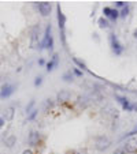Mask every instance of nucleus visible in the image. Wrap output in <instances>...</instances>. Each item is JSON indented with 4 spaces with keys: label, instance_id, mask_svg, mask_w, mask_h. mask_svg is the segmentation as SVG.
<instances>
[{
    "label": "nucleus",
    "instance_id": "nucleus-14",
    "mask_svg": "<svg viewBox=\"0 0 137 154\" xmlns=\"http://www.w3.org/2000/svg\"><path fill=\"white\" fill-rule=\"evenodd\" d=\"M14 116H15V108L14 106H8L6 111H4V117L3 119L6 122H11L14 119Z\"/></svg>",
    "mask_w": 137,
    "mask_h": 154
},
{
    "label": "nucleus",
    "instance_id": "nucleus-23",
    "mask_svg": "<svg viewBox=\"0 0 137 154\" xmlns=\"http://www.w3.org/2000/svg\"><path fill=\"white\" fill-rule=\"evenodd\" d=\"M73 74L77 75V77H82V75H84V72H82L81 70H78V67H74V68H73Z\"/></svg>",
    "mask_w": 137,
    "mask_h": 154
},
{
    "label": "nucleus",
    "instance_id": "nucleus-22",
    "mask_svg": "<svg viewBox=\"0 0 137 154\" xmlns=\"http://www.w3.org/2000/svg\"><path fill=\"white\" fill-rule=\"evenodd\" d=\"M34 104H36V102H34V99H32V101H30V102H29V105H26V108H25V111H26V113H28V115H29V113L33 111V106H34Z\"/></svg>",
    "mask_w": 137,
    "mask_h": 154
},
{
    "label": "nucleus",
    "instance_id": "nucleus-17",
    "mask_svg": "<svg viewBox=\"0 0 137 154\" xmlns=\"http://www.w3.org/2000/svg\"><path fill=\"white\" fill-rule=\"evenodd\" d=\"M73 61H74L75 64L78 66V68H81V70H84V71H89V70H88V66L85 64L82 60H80L78 57H73Z\"/></svg>",
    "mask_w": 137,
    "mask_h": 154
},
{
    "label": "nucleus",
    "instance_id": "nucleus-24",
    "mask_svg": "<svg viewBox=\"0 0 137 154\" xmlns=\"http://www.w3.org/2000/svg\"><path fill=\"white\" fill-rule=\"evenodd\" d=\"M41 83H42V77H37L36 79H34V86L39 87V86H41Z\"/></svg>",
    "mask_w": 137,
    "mask_h": 154
},
{
    "label": "nucleus",
    "instance_id": "nucleus-13",
    "mask_svg": "<svg viewBox=\"0 0 137 154\" xmlns=\"http://www.w3.org/2000/svg\"><path fill=\"white\" fill-rule=\"evenodd\" d=\"M70 97H71V93H70L68 90H60V91H58V94H56V101H59V102H66V101L70 99Z\"/></svg>",
    "mask_w": 137,
    "mask_h": 154
},
{
    "label": "nucleus",
    "instance_id": "nucleus-20",
    "mask_svg": "<svg viewBox=\"0 0 137 154\" xmlns=\"http://www.w3.org/2000/svg\"><path fill=\"white\" fill-rule=\"evenodd\" d=\"M37 115H39V111H37V109H33L32 112L28 115V122H32V120H34Z\"/></svg>",
    "mask_w": 137,
    "mask_h": 154
},
{
    "label": "nucleus",
    "instance_id": "nucleus-10",
    "mask_svg": "<svg viewBox=\"0 0 137 154\" xmlns=\"http://www.w3.org/2000/svg\"><path fill=\"white\" fill-rule=\"evenodd\" d=\"M39 34H40V27L39 26H34L32 29V48H40V44L39 42Z\"/></svg>",
    "mask_w": 137,
    "mask_h": 154
},
{
    "label": "nucleus",
    "instance_id": "nucleus-11",
    "mask_svg": "<svg viewBox=\"0 0 137 154\" xmlns=\"http://www.w3.org/2000/svg\"><path fill=\"white\" fill-rule=\"evenodd\" d=\"M58 66H59V56L56 55V53H54V56L51 57V60L45 64V68H47L48 72H51V71H54L55 68H58Z\"/></svg>",
    "mask_w": 137,
    "mask_h": 154
},
{
    "label": "nucleus",
    "instance_id": "nucleus-21",
    "mask_svg": "<svg viewBox=\"0 0 137 154\" xmlns=\"http://www.w3.org/2000/svg\"><path fill=\"white\" fill-rule=\"evenodd\" d=\"M52 106H54V99L47 98V99H45V102H44V108H45V109H51Z\"/></svg>",
    "mask_w": 137,
    "mask_h": 154
},
{
    "label": "nucleus",
    "instance_id": "nucleus-30",
    "mask_svg": "<svg viewBox=\"0 0 137 154\" xmlns=\"http://www.w3.org/2000/svg\"><path fill=\"white\" fill-rule=\"evenodd\" d=\"M133 37H134V38H137V29L133 32Z\"/></svg>",
    "mask_w": 137,
    "mask_h": 154
},
{
    "label": "nucleus",
    "instance_id": "nucleus-27",
    "mask_svg": "<svg viewBox=\"0 0 137 154\" xmlns=\"http://www.w3.org/2000/svg\"><path fill=\"white\" fill-rule=\"evenodd\" d=\"M22 154H34V153H33V151L30 150V149H25V150L22 151Z\"/></svg>",
    "mask_w": 137,
    "mask_h": 154
},
{
    "label": "nucleus",
    "instance_id": "nucleus-5",
    "mask_svg": "<svg viewBox=\"0 0 137 154\" xmlns=\"http://www.w3.org/2000/svg\"><path fill=\"white\" fill-rule=\"evenodd\" d=\"M16 90V86L13 83H4L3 86H1V89H0V98H8V97H11L14 93H15Z\"/></svg>",
    "mask_w": 137,
    "mask_h": 154
},
{
    "label": "nucleus",
    "instance_id": "nucleus-12",
    "mask_svg": "<svg viewBox=\"0 0 137 154\" xmlns=\"http://www.w3.org/2000/svg\"><path fill=\"white\" fill-rule=\"evenodd\" d=\"M28 142H29V146H32V147H34V146H39V142H40V132H39V131H32V132L29 134Z\"/></svg>",
    "mask_w": 137,
    "mask_h": 154
},
{
    "label": "nucleus",
    "instance_id": "nucleus-29",
    "mask_svg": "<svg viewBox=\"0 0 137 154\" xmlns=\"http://www.w3.org/2000/svg\"><path fill=\"white\" fill-rule=\"evenodd\" d=\"M39 64H40V66H44V64H45V60H44V59H40V60H39Z\"/></svg>",
    "mask_w": 137,
    "mask_h": 154
},
{
    "label": "nucleus",
    "instance_id": "nucleus-15",
    "mask_svg": "<svg viewBox=\"0 0 137 154\" xmlns=\"http://www.w3.org/2000/svg\"><path fill=\"white\" fill-rule=\"evenodd\" d=\"M4 144H6L8 149L14 147V144H16V136L15 135H8V136L4 139Z\"/></svg>",
    "mask_w": 137,
    "mask_h": 154
},
{
    "label": "nucleus",
    "instance_id": "nucleus-8",
    "mask_svg": "<svg viewBox=\"0 0 137 154\" xmlns=\"http://www.w3.org/2000/svg\"><path fill=\"white\" fill-rule=\"evenodd\" d=\"M37 7H39V11L42 16H48L51 14V11H52V4L49 1H40L37 4Z\"/></svg>",
    "mask_w": 137,
    "mask_h": 154
},
{
    "label": "nucleus",
    "instance_id": "nucleus-18",
    "mask_svg": "<svg viewBox=\"0 0 137 154\" xmlns=\"http://www.w3.org/2000/svg\"><path fill=\"white\" fill-rule=\"evenodd\" d=\"M62 79L65 80V82H73V80H74V74H73L71 71H67V72H65V74L62 75Z\"/></svg>",
    "mask_w": 137,
    "mask_h": 154
},
{
    "label": "nucleus",
    "instance_id": "nucleus-28",
    "mask_svg": "<svg viewBox=\"0 0 137 154\" xmlns=\"http://www.w3.org/2000/svg\"><path fill=\"white\" fill-rule=\"evenodd\" d=\"M4 124H6V120H4L3 117H0V128H1V127H3Z\"/></svg>",
    "mask_w": 137,
    "mask_h": 154
},
{
    "label": "nucleus",
    "instance_id": "nucleus-7",
    "mask_svg": "<svg viewBox=\"0 0 137 154\" xmlns=\"http://www.w3.org/2000/svg\"><path fill=\"white\" fill-rule=\"evenodd\" d=\"M122 147H124V150L126 151V153H136L137 151V138L127 139Z\"/></svg>",
    "mask_w": 137,
    "mask_h": 154
},
{
    "label": "nucleus",
    "instance_id": "nucleus-26",
    "mask_svg": "<svg viewBox=\"0 0 137 154\" xmlns=\"http://www.w3.org/2000/svg\"><path fill=\"white\" fill-rule=\"evenodd\" d=\"M112 154H126V151L124 150V147H118V149H115V151Z\"/></svg>",
    "mask_w": 137,
    "mask_h": 154
},
{
    "label": "nucleus",
    "instance_id": "nucleus-16",
    "mask_svg": "<svg viewBox=\"0 0 137 154\" xmlns=\"http://www.w3.org/2000/svg\"><path fill=\"white\" fill-rule=\"evenodd\" d=\"M98 23H99V27H100V29H108V27H110V22L106 19L104 16H100L98 19Z\"/></svg>",
    "mask_w": 137,
    "mask_h": 154
},
{
    "label": "nucleus",
    "instance_id": "nucleus-6",
    "mask_svg": "<svg viewBox=\"0 0 137 154\" xmlns=\"http://www.w3.org/2000/svg\"><path fill=\"white\" fill-rule=\"evenodd\" d=\"M115 99H117L118 102L122 105V109L124 111H127V112H130V111H133L134 108H136L137 105H134V104H130V101L126 98V97H122V96H115Z\"/></svg>",
    "mask_w": 137,
    "mask_h": 154
},
{
    "label": "nucleus",
    "instance_id": "nucleus-19",
    "mask_svg": "<svg viewBox=\"0 0 137 154\" xmlns=\"http://www.w3.org/2000/svg\"><path fill=\"white\" fill-rule=\"evenodd\" d=\"M129 6H126V7H124V8H122L121 11H119V16H121V18H126L127 15H129Z\"/></svg>",
    "mask_w": 137,
    "mask_h": 154
},
{
    "label": "nucleus",
    "instance_id": "nucleus-25",
    "mask_svg": "<svg viewBox=\"0 0 137 154\" xmlns=\"http://www.w3.org/2000/svg\"><path fill=\"white\" fill-rule=\"evenodd\" d=\"M127 4L125 3V1H115V8H124V7H126Z\"/></svg>",
    "mask_w": 137,
    "mask_h": 154
},
{
    "label": "nucleus",
    "instance_id": "nucleus-4",
    "mask_svg": "<svg viewBox=\"0 0 137 154\" xmlns=\"http://www.w3.org/2000/svg\"><path fill=\"white\" fill-rule=\"evenodd\" d=\"M108 41H110L111 49H112V52H114L115 55H117V56L122 55V52H124V46H122V44L119 42V40H118L117 34L111 33V34L108 35Z\"/></svg>",
    "mask_w": 137,
    "mask_h": 154
},
{
    "label": "nucleus",
    "instance_id": "nucleus-3",
    "mask_svg": "<svg viewBox=\"0 0 137 154\" xmlns=\"http://www.w3.org/2000/svg\"><path fill=\"white\" fill-rule=\"evenodd\" d=\"M111 146V139L106 135H99L95 139V147L98 151H106Z\"/></svg>",
    "mask_w": 137,
    "mask_h": 154
},
{
    "label": "nucleus",
    "instance_id": "nucleus-9",
    "mask_svg": "<svg viewBox=\"0 0 137 154\" xmlns=\"http://www.w3.org/2000/svg\"><path fill=\"white\" fill-rule=\"evenodd\" d=\"M103 14H104V16H107V18H110L112 21H117L119 18V11L117 8H111V7H104Z\"/></svg>",
    "mask_w": 137,
    "mask_h": 154
},
{
    "label": "nucleus",
    "instance_id": "nucleus-2",
    "mask_svg": "<svg viewBox=\"0 0 137 154\" xmlns=\"http://www.w3.org/2000/svg\"><path fill=\"white\" fill-rule=\"evenodd\" d=\"M56 18H58V26H59V30L62 33L60 38H62V44L63 46L66 48V35H65V27H66V16L65 14L62 13V8H60V4H56Z\"/></svg>",
    "mask_w": 137,
    "mask_h": 154
},
{
    "label": "nucleus",
    "instance_id": "nucleus-1",
    "mask_svg": "<svg viewBox=\"0 0 137 154\" xmlns=\"http://www.w3.org/2000/svg\"><path fill=\"white\" fill-rule=\"evenodd\" d=\"M39 49L40 51H41V49H48L49 52H52V49H54V37H52V26H51V23L47 25L45 32H44V38H42Z\"/></svg>",
    "mask_w": 137,
    "mask_h": 154
}]
</instances>
